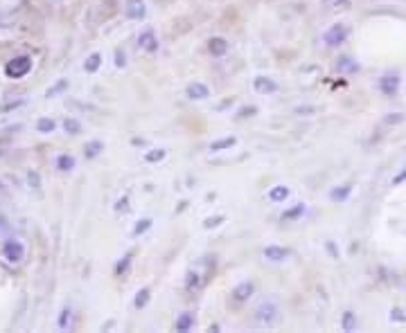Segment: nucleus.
Segmentation results:
<instances>
[{"mask_svg": "<svg viewBox=\"0 0 406 333\" xmlns=\"http://www.w3.org/2000/svg\"><path fill=\"white\" fill-rule=\"evenodd\" d=\"M287 196H289V189L285 185H276V187L269 189V201L271 203H285Z\"/></svg>", "mask_w": 406, "mask_h": 333, "instance_id": "nucleus-13", "label": "nucleus"}, {"mask_svg": "<svg viewBox=\"0 0 406 333\" xmlns=\"http://www.w3.org/2000/svg\"><path fill=\"white\" fill-rule=\"evenodd\" d=\"M147 302H149V288H142V291L138 293V297H135V309H142Z\"/></svg>", "mask_w": 406, "mask_h": 333, "instance_id": "nucleus-22", "label": "nucleus"}, {"mask_svg": "<svg viewBox=\"0 0 406 333\" xmlns=\"http://www.w3.org/2000/svg\"><path fill=\"white\" fill-rule=\"evenodd\" d=\"M30 70H32V57H27V54H21V57H14L12 61H7L5 75H7L9 79H21V77H25Z\"/></svg>", "mask_w": 406, "mask_h": 333, "instance_id": "nucleus-1", "label": "nucleus"}, {"mask_svg": "<svg viewBox=\"0 0 406 333\" xmlns=\"http://www.w3.org/2000/svg\"><path fill=\"white\" fill-rule=\"evenodd\" d=\"M99 66H102V54H99V52H93V54H90V57L86 59L84 70H86V72H97Z\"/></svg>", "mask_w": 406, "mask_h": 333, "instance_id": "nucleus-14", "label": "nucleus"}, {"mask_svg": "<svg viewBox=\"0 0 406 333\" xmlns=\"http://www.w3.org/2000/svg\"><path fill=\"white\" fill-rule=\"evenodd\" d=\"M86 149H88V156L93 158V156H97V153H99L97 149H102V142H90Z\"/></svg>", "mask_w": 406, "mask_h": 333, "instance_id": "nucleus-26", "label": "nucleus"}, {"mask_svg": "<svg viewBox=\"0 0 406 333\" xmlns=\"http://www.w3.org/2000/svg\"><path fill=\"white\" fill-rule=\"evenodd\" d=\"M346 36H348L346 27H343V25H332L330 30L325 32L323 39H325V43L332 45V48H334V45H341L343 41H346Z\"/></svg>", "mask_w": 406, "mask_h": 333, "instance_id": "nucleus-6", "label": "nucleus"}, {"mask_svg": "<svg viewBox=\"0 0 406 333\" xmlns=\"http://www.w3.org/2000/svg\"><path fill=\"white\" fill-rule=\"evenodd\" d=\"M303 214H305V205L298 203L296 207H291V210H287L282 214V221H294V219H298V216H303Z\"/></svg>", "mask_w": 406, "mask_h": 333, "instance_id": "nucleus-18", "label": "nucleus"}, {"mask_svg": "<svg viewBox=\"0 0 406 333\" xmlns=\"http://www.w3.org/2000/svg\"><path fill=\"white\" fill-rule=\"evenodd\" d=\"M57 169L59 171H72L75 169V158L68 156V153H63V156L57 158Z\"/></svg>", "mask_w": 406, "mask_h": 333, "instance_id": "nucleus-16", "label": "nucleus"}, {"mask_svg": "<svg viewBox=\"0 0 406 333\" xmlns=\"http://www.w3.org/2000/svg\"><path fill=\"white\" fill-rule=\"evenodd\" d=\"M289 257V250H285V248H278V246H269V248H264V259H269V261H285Z\"/></svg>", "mask_w": 406, "mask_h": 333, "instance_id": "nucleus-12", "label": "nucleus"}, {"mask_svg": "<svg viewBox=\"0 0 406 333\" xmlns=\"http://www.w3.org/2000/svg\"><path fill=\"white\" fill-rule=\"evenodd\" d=\"M124 14L129 21H142V18L147 16V5H144V0H126Z\"/></svg>", "mask_w": 406, "mask_h": 333, "instance_id": "nucleus-4", "label": "nucleus"}, {"mask_svg": "<svg viewBox=\"0 0 406 333\" xmlns=\"http://www.w3.org/2000/svg\"><path fill=\"white\" fill-rule=\"evenodd\" d=\"M205 284V277H203V273L198 268H194V270H189L187 273V288L189 291H198Z\"/></svg>", "mask_w": 406, "mask_h": 333, "instance_id": "nucleus-10", "label": "nucleus"}, {"mask_svg": "<svg viewBox=\"0 0 406 333\" xmlns=\"http://www.w3.org/2000/svg\"><path fill=\"white\" fill-rule=\"evenodd\" d=\"M255 320L262 327H271L278 320V306L273 302H262L255 309Z\"/></svg>", "mask_w": 406, "mask_h": 333, "instance_id": "nucleus-3", "label": "nucleus"}, {"mask_svg": "<svg viewBox=\"0 0 406 333\" xmlns=\"http://www.w3.org/2000/svg\"><path fill=\"white\" fill-rule=\"evenodd\" d=\"M54 126H57L54 124V120H50V117H41V120L36 122V131L39 133H52Z\"/></svg>", "mask_w": 406, "mask_h": 333, "instance_id": "nucleus-17", "label": "nucleus"}, {"mask_svg": "<svg viewBox=\"0 0 406 333\" xmlns=\"http://www.w3.org/2000/svg\"><path fill=\"white\" fill-rule=\"evenodd\" d=\"M253 88L260 95H276L278 93V84L271 77H255L253 79Z\"/></svg>", "mask_w": 406, "mask_h": 333, "instance_id": "nucleus-5", "label": "nucleus"}, {"mask_svg": "<svg viewBox=\"0 0 406 333\" xmlns=\"http://www.w3.org/2000/svg\"><path fill=\"white\" fill-rule=\"evenodd\" d=\"M63 129H66V133H70V135H77L81 131V124L77 120H66L63 122Z\"/></svg>", "mask_w": 406, "mask_h": 333, "instance_id": "nucleus-21", "label": "nucleus"}, {"mask_svg": "<svg viewBox=\"0 0 406 333\" xmlns=\"http://www.w3.org/2000/svg\"><path fill=\"white\" fill-rule=\"evenodd\" d=\"M235 144V138H223V140H217L210 144V151H223V149H230Z\"/></svg>", "mask_w": 406, "mask_h": 333, "instance_id": "nucleus-20", "label": "nucleus"}, {"mask_svg": "<svg viewBox=\"0 0 406 333\" xmlns=\"http://www.w3.org/2000/svg\"><path fill=\"white\" fill-rule=\"evenodd\" d=\"M149 228H151V219H142V221H138V225H135L133 234H142L144 230H149Z\"/></svg>", "mask_w": 406, "mask_h": 333, "instance_id": "nucleus-25", "label": "nucleus"}, {"mask_svg": "<svg viewBox=\"0 0 406 333\" xmlns=\"http://www.w3.org/2000/svg\"><path fill=\"white\" fill-rule=\"evenodd\" d=\"M192 324H194V315H192V313L178 315V320H176V331H189V329H192Z\"/></svg>", "mask_w": 406, "mask_h": 333, "instance_id": "nucleus-15", "label": "nucleus"}, {"mask_svg": "<svg viewBox=\"0 0 406 333\" xmlns=\"http://www.w3.org/2000/svg\"><path fill=\"white\" fill-rule=\"evenodd\" d=\"M162 158H165V151H162V149H153L151 153L144 156V160H147V162H156V160H162Z\"/></svg>", "mask_w": 406, "mask_h": 333, "instance_id": "nucleus-24", "label": "nucleus"}, {"mask_svg": "<svg viewBox=\"0 0 406 333\" xmlns=\"http://www.w3.org/2000/svg\"><path fill=\"white\" fill-rule=\"evenodd\" d=\"M70 320V309H63L61 311V318H59V327L61 329H66V322Z\"/></svg>", "mask_w": 406, "mask_h": 333, "instance_id": "nucleus-27", "label": "nucleus"}, {"mask_svg": "<svg viewBox=\"0 0 406 333\" xmlns=\"http://www.w3.org/2000/svg\"><path fill=\"white\" fill-rule=\"evenodd\" d=\"M208 50H210L212 57H223V54L228 52V43H226V39H221V36H214V39H210V43H208Z\"/></svg>", "mask_w": 406, "mask_h": 333, "instance_id": "nucleus-9", "label": "nucleus"}, {"mask_svg": "<svg viewBox=\"0 0 406 333\" xmlns=\"http://www.w3.org/2000/svg\"><path fill=\"white\" fill-rule=\"evenodd\" d=\"M3 259L7 261L9 266H18L25 259V246L23 241L18 239H9L3 246Z\"/></svg>", "mask_w": 406, "mask_h": 333, "instance_id": "nucleus-2", "label": "nucleus"}, {"mask_svg": "<svg viewBox=\"0 0 406 333\" xmlns=\"http://www.w3.org/2000/svg\"><path fill=\"white\" fill-rule=\"evenodd\" d=\"M138 48L144 50V52H156V50H158V39H156V34H153L151 30L142 32V34L138 36Z\"/></svg>", "mask_w": 406, "mask_h": 333, "instance_id": "nucleus-7", "label": "nucleus"}, {"mask_svg": "<svg viewBox=\"0 0 406 333\" xmlns=\"http://www.w3.org/2000/svg\"><path fill=\"white\" fill-rule=\"evenodd\" d=\"M404 178H406V171H404V174H402V176H397V178H395V183H402V180H404Z\"/></svg>", "mask_w": 406, "mask_h": 333, "instance_id": "nucleus-29", "label": "nucleus"}, {"mask_svg": "<svg viewBox=\"0 0 406 333\" xmlns=\"http://www.w3.org/2000/svg\"><path fill=\"white\" fill-rule=\"evenodd\" d=\"M253 291H255V286H253L251 282H244V284H239V286L232 291V297H235L237 302H246L248 297L253 295Z\"/></svg>", "mask_w": 406, "mask_h": 333, "instance_id": "nucleus-11", "label": "nucleus"}, {"mask_svg": "<svg viewBox=\"0 0 406 333\" xmlns=\"http://www.w3.org/2000/svg\"><path fill=\"white\" fill-rule=\"evenodd\" d=\"M323 5L328 9H346L350 3H348V0H323Z\"/></svg>", "mask_w": 406, "mask_h": 333, "instance_id": "nucleus-23", "label": "nucleus"}, {"mask_svg": "<svg viewBox=\"0 0 406 333\" xmlns=\"http://www.w3.org/2000/svg\"><path fill=\"white\" fill-rule=\"evenodd\" d=\"M187 97L189 99H208L210 97V88L201 84V81H194V84L187 86Z\"/></svg>", "mask_w": 406, "mask_h": 333, "instance_id": "nucleus-8", "label": "nucleus"}, {"mask_svg": "<svg viewBox=\"0 0 406 333\" xmlns=\"http://www.w3.org/2000/svg\"><path fill=\"white\" fill-rule=\"evenodd\" d=\"M343 324H346V329H350V327H352V315H350V313L346 315V322H343Z\"/></svg>", "mask_w": 406, "mask_h": 333, "instance_id": "nucleus-28", "label": "nucleus"}, {"mask_svg": "<svg viewBox=\"0 0 406 333\" xmlns=\"http://www.w3.org/2000/svg\"><path fill=\"white\" fill-rule=\"evenodd\" d=\"M397 84H400V81H397V77H384L382 79V90L386 95H393L395 90H397Z\"/></svg>", "mask_w": 406, "mask_h": 333, "instance_id": "nucleus-19", "label": "nucleus"}]
</instances>
